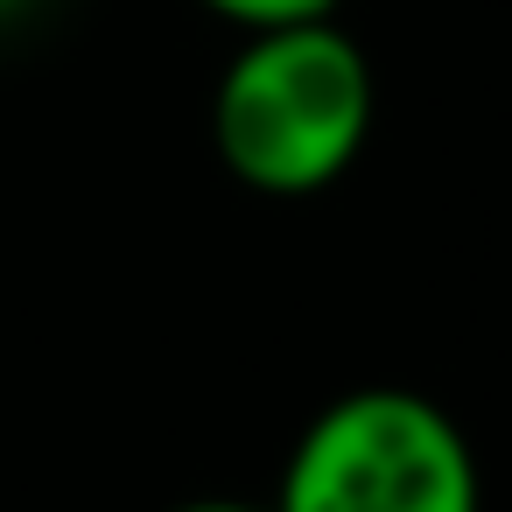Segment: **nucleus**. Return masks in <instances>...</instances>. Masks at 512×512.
Here are the masks:
<instances>
[{"mask_svg":"<svg viewBox=\"0 0 512 512\" xmlns=\"http://www.w3.org/2000/svg\"><path fill=\"white\" fill-rule=\"evenodd\" d=\"M372 134V64L337 22L253 29L211 92L218 162L260 197L330 190Z\"/></svg>","mask_w":512,"mask_h":512,"instance_id":"f257e3e1","label":"nucleus"},{"mask_svg":"<svg viewBox=\"0 0 512 512\" xmlns=\"http://www.w3.org/2000/svg\"><path fill=\"white\" fill-rule=\"evenodd\" d=\"M274 512H484L477 449L428 393L358 386L295 435Z\"/></svg>","mask_w":512,"mask_h":512,"instance_id":"f03ea898","label":"nucleus"},{"mask_svg":"<svg viewBox=\"0 0 512 512\" xmlns=\"http://www.w3.org/2000/svg\"><path fill=\"white\" fill-rule=\"evenodd\" d=\"M204 8L253 36V29H288V22H330L337 0H204Z\"/></svg>","mask_w":512,"mask_h":512,"instance_id":"7ed1b4c3","label":"nucleus"},{"mask_svg":"<svg viewBox=\"0 0 512 512\" xmlns=\"http://www.w3.org/2000/svg\"><path fill=\"white\" fill-rule=\"evenodd\" d=\"M176 512H274V505H246V498H190Z\"/></svg>","mask_w":512,"mask_h":512,"instance_id":"20e7f679","label":"nucleus"},{"mask_svg":"<svg viewBox=\"0 0 512 512\" xmlns=\"http://www.w3.org/2000/svg\"><path fill=\"white\" fill-rule=\"evenodd\" d=\"M36 0H0V22H15V15H29Z\"/></svg>","mask_w":512,"mask_h":512,"instance_id":"39448f33","label":"nucleus"}]
</instances>
